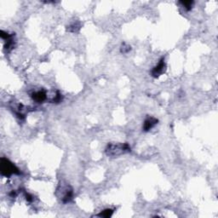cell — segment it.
Here are the masks:
<instances>
[{"label": "cell", "instance_id": "cell-5", "mask_svg": "<svg viewBox=\"0 0 218 218\" xmlns=\"http://www.w3.org/2000/svg\"><path fill=\"white\" fill-rule=\"evenodd\" d=\"M158 124V119L153 117H148L145 119L144 123H143V126H142V129L144 131L147 132L149 131L151 129H153V127L155 126L156 124Z\"/></svg>", "mask_w": 218, "mask_h": 218}, {"label": "cell", "instance_id": "cell-1", "mask_svg": "<svg viewBox=\"0 0 218 218\" xmlns=\"http://www.w3.org/2000/svg\"><path fill=\"white\" fill-rule=\"evenodd\" d=\"M130 152V146L128 143L112 142L109 143L105 149V153L107 156L115 158Z\"/></svg>", "mask_w": 218, "mask_h": 218}, {"label": "cell", "instance_id": "cell-7", "mask_svg": "<svg viewBox=\"0 0 218 218\" xmlns=\"http://www.w3.org/2000/svg\"><path fill=\"white\" fill-rule=\"evenodd\" d=\"M14 47H15V41H14V39H13V36H11L9 39L5 40L3 48H4V50H5L6 52L9 53V52H10V51L14 49Z\"/></svg>", "mask_w": 218, "mask_h": 218}, {"label": "cell", "instance_id": "cell-10", "mask_svg": "<svg viewBox=\"0 0 218 218\" xmlns=\"http://www.w3.org/2000/svg\"><path fill=\"white\" fill-rule=\"evenodd\" d=\"M80 29V25L79 23H74L68 27V32H72V33H76Z\"/></svg>", "mask_w": 218, "mask_h": 218}, {"label": "cell", "instance_id": "cell-3", "mask_svg": "<svg viewBox=\"0 0 218 218\" xmlns=\"http://www.w3.org/2000/svg\"><path fill=\"white\" fill-rule=\"evenodd\" d=\"M57 194L63 204H68L74 198V190L71 186L60 184L57 188Z\"/></svg>", "mask_w": 218, "mask_h": 218}, {"label": "cell", "instance_id": "cell-6", "mask_svg": "<svg viewBox=\"0 0 218 218\" xmlns=\"http://www.w3.org/2000/svg\"><path fill=\"white\" fill-rule=\"evenodd\" d=\"M31 96H32V98H33V100L34 101L38 102V103H41V102H43V101H44L46 100L47 94H46V91H45V90H42L33 92Z\"/></svg>", "mask_w": 218, "mask_h": 218}, {"label": "cell", "instance_id": "cell-11", "mask_svg": "<svg viewBox=\"0 0 218 218\" xmlns=\"http://www.w3.org/2000/svg\"><path fill=\"white\" fill-rule=\"evenodd\" d=\"M130 50H131V47H130L129 44H125V43H124V44H122V46H121V48H120L121 53L127 54V53H129Z\"/></svg>", "mask_w": 218, "mask_h": 218}, {"label": "cell", "instance_id": "cell-4", "mask_svg": "<svg viewBox=\"0 0 218 218\" xmlns=\"http://www.w3.org/2000/svg\"><path fill=\"white\" fill-rule=\"evenodd\" d=\"M166 69H167V67H166V63L165 62V58H161L158 63V65L155 66L153 68L151 74L153 78H159V76H161L162 74H165L166 72Z\"/></svg>", "mask_w": 218, "mask_h": 218}, {"label": "cell", "instance_id": "cell-8", "mask_svg": "<svg viewBox=\"0 0 218 218\" xmlns=\"http://www.w3.org/2000/svg\"><path fill=\"white\" fill-rule=\"evenodd\" d=\"M113 214V210L112 209H106L104 210H101L99 214H98V216L103 218H109L111 217Z\"/></svg>", "mask_w": 218, "mask_h": 218}, {"label": "cell", "instance_id": "cell-12", "mask_svg": "<svg viewBox=\"0 0 218 218\" xmlns=\"http://www.w3.org/2000/svg\"><path fill=\"white\" fill-rule=\"evenodd\" d=\"M62 95L60 94L59 91H57V92H56V96L54 97L53 101H54V102H56V103H59L60 101H62Z\"/></svg>", "mask_w": 218, "mask_h": 218}, {"label": "cell", "instance_id": "cell-2", "mask_svg": "<svg viewBox=\"0 0 218 218\" xmlns=\"http://www.w3.org/2000/svg\"><path fill=\"white\" fill-rule=\"evenodd\" d=\"M0 172L3 177H9L12 175L20 174V170L9 159L2 158L0 160Z\"/></svg>", "mask_w": 218, "mask_h": 218}, {"label": "cell", "instance_id": "cell-13", "mask_svg": "<svg viewBox=\"0 0 218 218\" xmlns=\"http://www.w3.org/2000/svg\"><path fill=\"white\" fill-rule=\"evenodd\" d=\"M26 199L28 202H32L33 200V196L30 193H26Z\"/></svg>", "mask_w": 218, "mask_h": 218}, {"label": "cell", "instance_id": "cell-9", "mask_svg": "<svg viewBox=\"0 0 218 218\" xmlns=\"http://www.w3.org/2000/svg\"><path fill=\"white\" fill-rule=\"evenodd\" d=\"M180 3L183 6L184 9H186L187 10H190L193 5L194 2L193 1H181Z\"/></svg>", "mask_w": 218, "mask_h": 218}]
</instances>
